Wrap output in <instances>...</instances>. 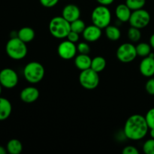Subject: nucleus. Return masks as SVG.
Wrapping results in <instances>:
<instances>
[{
    "mask_svg": "<svg viewBox=\"0 0 154 154\" xmlns=\"http://www.w3.org/2000/svg\"><path fill=\"white\" fill-rule=\"evenodd\" d=\"M151 20L150 13L144 8L132 11L129 18V23L131 26L135 27L139 29L145 28L149 25Z\"/></svg>",
    "mask_w": 154,
    "mask_h": 154,
    "instance_id": "nucleus-8",
    "label": "nucleus"
},
{
    "mask_svg": "<svg viewBox=\"0 0 154 154\" xmlns=\"http://www.w3.org/2000/svg\"><path fill=\"white\" fill-rule=\"evenodd\" d=\"M139 71L145 78H151L154 75V57H146L139 64Z\"/></svg>",
    "mask_w": 154,
    "mask_h": 154,
    "instance_id": "nucleus-14",
    "label": "nucleus"
},
{
    "mask_svg": "<svg viewBox=\"0 0 154 154\" xmlns=\"http://www.w3.org/2000/svg\"><path fill=\"white\" fill-rule=\"evenodd\" d=\"M12 111V105L6 98L0 96V121L5 120L10 117Z\"/></svg>",
    "mask_w": 154,
    "mask_h": 154,
    "instance_id": "nucleus-17",
    "label": "nucleus"
},
{
    "mask_svg": "<svg viewBox=\"0 0 154 154\" xmlns=\"http://www.w3.org/2000/svg\"><path fill=\"white\" fill-rule=\"evenodd\" d=\"M6 54L12 60H20L25 58L27 54L26 43L21 41L18 37L11 38L5 46Z\"/></svg>",
    "mask_w": 154,
    "mask_h": 154,
    "instance_id": "nucleus-4",
    "label": "nucleus"
},
{
    "mask_svg": "<svg viewBox=\"0 0 154 154\" xmlns=\"http://www.w3.org/2000/svg\"><path fill=\"white\" fill-rule=\"evenodd\" d=\"M91 20L93 24L102 29L109 26L111 22V12L108 6L101 5L96 6L92 11Z\"/></svg>",
    "mask_w": 154,
    "mask_h": 154,
    "instance_id": "nucleus-5",
    "label": "nucleus"
},
{
    "mask_svg": "<svg viewBox=\"0 0 154 154\" xmlns=\"http://www.w3.org/2000/svg\"><path fill=\"white\" fill-rule=\"evenodd\" d=\"M77 50L79 54H89L90 52V47L87 42H81L77 45Z\"/></svg>",
    "mask_w": 154,
    "mask_h": 154,
    "instance_id": "nucleus-27",
    "label": "nucleus"
},
{
    "mask_svg": "<svg viewBox=\"0 0 154 154\" xmlns=\"http://www.w3.org/2000/svg\"><path fill=\"white\" fill-rule=\"evenodd\" d=\"M70 25L71 30L75 32H78V34H82V32L85 29L86 26H87L84 21L81 20L80 18L76 20L73 21V22L70 23Z\"/></svg>",
    "mask_w": 154,
    "mask_h": 154,
    "instance_id": "nucleus-24",
    "label": "nucleus"
},
{
    "mask_svg": "<svg viewBox=\"0 0 154 154\" xmlns=\"http://www.w3.org/2000/svg\"><path fill=\"white\" fill-rule=\"evenodd\" d=\"M91 62L92 59L89 56V54H79L75 57L74 63H75V66H76L77 69L83 71L90 69V66H91Z\"/></svg>",
    "mask_w": 154,
    "mask_h": 154,
    "instance_id": "nucleus-16",
    "label": "nucleus"
},
{
    "mask_svg": "<svg viewBox=\"0 0 154 154\" xmlns=\"http://www.w3.org/2000/svg\"><path fill=\"white\" fill-rule=\"evenodd\" d=\"M149 134H150V138H154V129H149Z\"/></svg>",
    "mask_w": 154,
    "mask_h": 154,
    "instance_id": "nucleus-36",
    "label": "nucleus"
},
{
    "mask_svg": "<svg viewBox=\"0 0 154 154\" xmlns=\"http://www.w3.org/2000/svg\"><path fill=\"white\" fill-rule=\"evenodd\" d=\"M127 36L129 40L131 42H138L141 38V29L135 27L130 26V28L128 29Z\"/></svg>",
    "mask_w": 154,
    "mask_h": 154,
    "instance_id": "nucleus-23",
    "label": "nucleus"
},
{
    "mask_svg": "<svg viewBox=\"0 0 154 154\" xmlns=\"http://www.w3.org/2000/svg\"><path fill=\"white\" fill-rule=\"evenodd\" d=\"M143 151L146 154H154V138H150L143 144Z\"/></svg>",
    "mask_w": 154,
    "mask_h": 154,
    "instance_id": "nucleus-26",
    "label": "nucleus"
},
{
    "mask_svg": "<svg viewBox=\"0 0 154 154\" xmlns=\"http://www.w3.org/2000/svg\"><path fill=\"white\" fill-rule=\"evenodd\" d=\"M102 29L98 27L97 26L92 24V25L87 26L85 29L82 32L83 38L87 42H96L102 37Z\"/></svg>",
    "mask_w": 154,
    "mask_h": 154,
    "instance_id": "nucleus-11",
    "label": "nucleus"
},
{
    "mask_svg": "<svg viewBox=\"0 0 154 154\" xmlns=\"http://www.w3.org/2000/svg\"><path fill=\"white\" fill-rule=\"evenodd\" d=\"M48 27L51 35L57 39L66 38L71 31L70 23L63 16L53 17L50 21Z\"/></svg>",
    "mask_w": 154,
    "mask_h": 154,
    "instance_id": "nucleus-2",
    "label": "nucleus"
},
{
    "mask_svg": "<svg viewBox=\"0 0 154 154\" xmlns=\"http://www.w3.org/2000/svg\"><path fill=\"white\" fill-rule=\"evenodd\" d=\"M115 0H96L98 3L101 5H105V6H109L111 4L114 3Z\"/></svg>",
    "mask_w": 154,
    "mask_h": 154,
    "instance_id": "nucleus-33",
    "label": "nucleus"
},
{
    "mask_svg": "<svg viewBox=\"0 0 154 154\" xmlns=\"http://www.w3.org/2000/svg\"><path fill=\"white\" fill-rule=\"evenodd\" d=\"M8 153L10 154H20L23 150V144L18 139L10 140L6 145Z\"/></svg>",
    "mask_w": 154,
    "mask_h": 154,
    "instance_id": "nucleus-21",
    "label": "nucleus"
},
{
    "mask_svg": "<svg viewBox=\"0 0 154 154\" xmlns=\"http://www.w3.org/2000/svg\"><path fill=\"white\" fill-rule=\"evenodd\" d=\"M106 60L103 57L97 56V57H95L94 58L92 59L90 68L93 70H94L95 72L100 73L102 71H104V69L106 67Z\"/></svg>",
    "mask_w": 154,
    "mask_h": 154,
    "instance_id": "nucleus-20",
    "label": "nucleus"
},
{
    "mask_svg": "<svg viewBox=\"0 0 154 154\" xmlns=\"http://www.w3.org/2000/svg\"><path fill=\"white\" fill-rule=\"evenodd\" d=\"M39 95H40V93L38 88L33 86H29L21 90L20 93V98L22 102L30 104L37 101Z\"/></svg>",
    "mask_w": 154,
    "mask_h": 154,
    "instance_id": "nucleus-12",
    "label": "nucleus"
},
{
    "mask_svg": "<svg viewBox=\"0 0 154 154\" xmlns=\"http://www.w3.org/2000/svg\"><path fill=\"white\" fill-rule=\"evenodd\" d=\"M2 91V86L1 84H0V96H1Z\"/></svg>",
    "mask_w": 154,
    "mask_h": 154,
    "instance_id": "nucleus-37",
    "label": "nucleus"
},
{
    "mask_svg": "<svg viewBox=\"0 0 154 154\" xmlns=\"http://www.w3.org/2000/svg\"><path fill=\"white\" fill-rule=\"evenodd\" d=\"M77 45L75 43L69 40L60 42L57 48V53L60 58L65 60H70L75 58L77 55Z\"/></svg>",
    "mask_w": 154,
    "mask_h": 154,
    "instance_id": "nucleus-10",
    "label": "nucleus"
},
{
    "mask_svg": "<svg viewBox=\"0 0 154 154\" xmlns=\"http://www.w3.org/2000/svg\"><path fill=\"white\" fill-rule=\"evenodd\" d=\"M105 36L111 42H117L121 37V31L116 26L110 24L105 29Z\"/></svg>",
    "mask_w": 154,
    "mask_h": 154,
    "instance_id": "nucleus-19",
    "label": "nucleus"
},
{
    "mask_svg": "<svg viewBox=\"0 0 154 154\" xmlns=\"http://www.w3.org/2000/svg\"><path fill=\"white\" fill-rule=\"evenodd\" d=\"M8 153L6 147H4L3 146L0 145V154H6Z\"/></svg>",
    "mask_w": 154,
    "mask_h": 154,
    "instance_id": "nucleus-35",
    "label": "nucleus"
},
{
    "mask_svg": "<svg viewBox=\"0 0 154 154\" xmlns=\"http://www.w3.org/2000/svg\"><path fill=\"white\" fill-rule=\"evenodd\" d=\"M116 56L119 61L123 63H129L134 61L138 54L136 48L131 42H126L119 46L117 48Z\"/></svg>",
    "mask_w": 154,
    "mask_h": 154,
    "instance_id": "nucleus-7",
    "label": "nucleus"
},
{
    "mask_svg": "<svg viewBox=\"0 0 154 154\" xmlns=\"http://www.w3.org/2000/svg\"><path fill=\"white\" fill-rule=\"evenodd\" d=\"M146 92L150 96H154V78H149L145 84Z\"/></svg>",
    "mask_w": 154,
    "mask_h": 154,
    "instance_id": "nucleus-29",
    "label": "nucleus"
},
{
    "mask_svg": "<svg viewBox=\"0 0 154 154\" xmlns=\"http://www.w3.org/2000/svg\"><path fill=\"white\" fill-rule=\"evenodd\" d=\"M126 4L132 11L138 10L144 7L146 0H126Z\"/></svg>",
    "mask_w": 154,
    "mask_h": 154,
    "instance_id": "nucleus-25",
    "label": "nucleus"
},
{
    "mask_svg": "<svg viewBox=\"0 0 154 154\" xmlns=\"http://www.w3.org/2000/svg\"><path fill=\"white\" fill-rule=\"evenodd\" d=\"M17 73L11 68H5L0 71V84L6 89L14 88L18 84Z\"/></svg>",
    "mask_w": 154,
    "mask_h": 154,
    "instance_id": "nucleus-9",
    "label": "nucleus"
},
{
    "mask_svg": "<svg viewBox=\"0 0 154 154\" xmlns=\"http://www.w3.org/2000/svg\"><path fill=\"white\" fill-rule=\"evenodd\" d=\"M78 80L81 87L88 90H95L99 84V73L91 68L81 71Z\"/></svg>",
    "mask_w": 154,
    "mask_h": 154,
    "instance_id": "nucleus-6",
    "label": "nucleus"
},
{
    "mask_svg": "<svg viewBox=\"0 0 154 154\" xmlns=\"http://www.w3.org/2000/svg\"><path fill=\"white\" fill-rule=\"evenodd\" d=\"M149 43H150L151 48L154 50V33H153V34H152V35L150 36V42H149Z\"/></svg>",
    "mask_w": 154,
    "mask_h": 154,
    "instance_id": "nucleus-34",
    "label": "nucleus"
},
{
    "mask_svg": "<svg viewBox=\"0 0 154 154\" xmlns=\"http://www.w3.org/2000/svg\"><path fill=\"white\" fill-rule=\"evenodd\" d=\"M60 0H39L41 5L43 7L48 8H51L54 7L58 4Z\"/></svg>",
    "mask_w": 154,
    "mask_h": 154,
    "instance_id": "nucleus-30",
    "label": "nucleus"
},
{
    "mask_svg": "<svg viewBox=\"0 0 154 154\" xmlns=\"http://www.w3.org/2000/svg\"><path fill=\"white\" fill-rule=\"evenodd\" d=\"M66 38H67V40L76 44L77 42H79L80 34H78V32H75L72 31V30H71L70 32L69 33V35H68L67 37H66Z\"/></svg>",
    "mask_w": 154,
    "mask_h": 154,
    "instance_id": "nucleus-32",
    "label": "nucleus"
},
{
    "mask_svg": "<svg viewBox=\"0 0 154 154\" xmlns=\"http://www.w3.org/2000/svg\"><path fill=\"white\" fill-rule=\"evenodd\" d=\"M23 74L27 82L31 84H38L43 80L45 70L42 63L32 61L26 65Z\"/></svg>",
    "mask_w": 154,
    "mask_h": 154,
    "instance_id": "nucleus-3",
    "label": "nucleus"
},
{
    "mask_svg": "<svg viewBox=\"0 0 154 154\" xmlns=\"http://www.w3.org/2000/svg\"><path fill=\"white\" fill-rule=\"evenodd\" d=\"M122 153L123 154H139V151L135 146L128 145L123 149Z\"/></svg>",
    "mask_w": 154,
    "mask_h": 154,
    "instance_id": "nucleus-31",
    "label": "nucleus"
},
{
    "mask_svg": "<svg viewBox=\"0 0 154 154\" xmlns=\"http://www.w3.org/2000/svg\"><path fill=\"white\" fill-rule=\"evenodd\" d=\"M17 37L25 43H29L34 40L35 37V32L31 27L25 26L21 28L17 32Z\"/></svg>",
    "mask_w": 154,
    "mask_h": 154,
    "instance_id": "nucleus-18",
    "label": "nucleus"
},
{
    "mask_svg": "<svg viewBox=\"0 0 154 154\" xmlns=\"http://www.w3.org/2000/svg\"><path fill=\"white\" fill-rule=\"evenodd\" d=\"M136 48V52L138 56L141 57H148L149 54L152 52V48L150 46V43H146V42H141L138 43L135 46Z\"/></svg>",
    "mask_w": 154,
    "mask_h": 154,
    "instance_id": "nucleus-22",
    "label": "nucleus"
},
{
    "mask_svg": "<svg viewBox=\"0 0 154 154\" xmlns=\"http://www.w3.org/2000/svg\"><path fill=\"white\" fill-rule=\"evenodd\" d=\"M149 129L145 117L141 114H133L126 120L123 133L125 137L131 141H140L147 135Z\"/></svg>",
    "mask_w": 154,
    "mask_h": 154,
    "instance_id": "nucleus-1",
    "label": "nucleus"
},
{
    "mask_svg": "<svg viewBox=\"0 0 154 154\" xmlns=\"http://www.w3.org/2000/svg\"><path fill=\"white\" fill-rule=\"evenodd\" d=\"M144 117L149 129H154V108H150Z\"/></svg>",
    "mask_w": 154,
    "mask_h": 154,
    "instance_id": "nucleus-28",
    "label": "nucleus"
},
{
    "mask_svg": "<svg viewBox=\"0 0 154 154\" xmlns=\"http://www.w3.org/2000/svg\"><path fill=\"white\" fill-rule=\"evenodd\" d=\"M62 16L69 23H72L79 19L81 17V10L76 5L68 4L63 8L62 11Z\"/></svg>",
    "mask_w": 154,
    "mask_h": 154,
    "instance_id": "nucleus-13",
    "label": "nucleus"
},
{
    "mask_svg": "<svg viewBox=\"0 0 154 154\" xmlns=\"http://www.w3.org/2000/svg\"><path fill=\"white\" fill-rule=\"evenodd\" d=\"M132 11L127 6V5L120 4L116 7L115 9V15L120 22L126 23L129 22V18H130L131 14Z\"/></svg>",
    "mask_w": 154,
    "mask_h": 154,
    "instance_id": "nucleus-15",
    "label": "nucleus"
}]
</instances>
